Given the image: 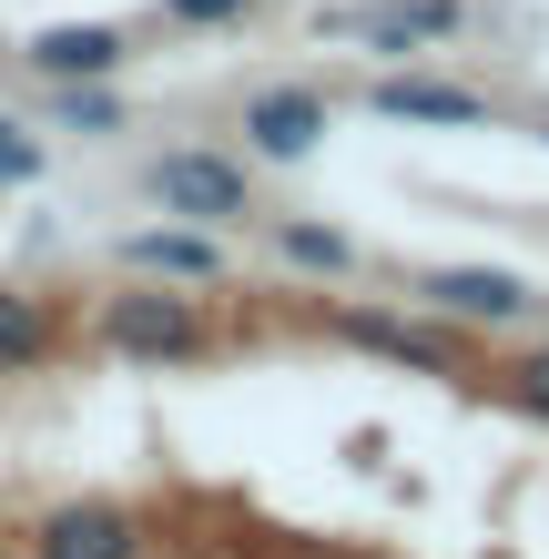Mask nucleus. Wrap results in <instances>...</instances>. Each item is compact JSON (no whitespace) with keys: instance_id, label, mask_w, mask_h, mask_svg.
<instances>
[{"instance_id":"nucleus-1","label":"nucleus","mask_w":549,"mask_h":559,"mask_svg":"<svg viewBox=\"0 0 549 559\" xmlns=\"http://www.w3.org/2000/svg\"><path fill=\"white\" fill-rule=\"evenodd\" d=\"M31 549L41 559H143V530H133V509H112V499H72V509L41 519Z\"/></svg>"},{"instance_id":"nucleus-2","label":"nucleus","mask_w":549,"mask_h":559,"mask_svg":"<svg viewBox=\"0 0 549 559\" xmlns=\"http://www.w3.org/2000/svg\"><path fill=\"white\" fill-rule=\"evenodd\" d=\"M153 193H164V214H193V224L244 214V174L224 153H164L153 163Z\"/></svg>"},{"instance_id":"nucleus-3","label":"nucleus","mask_w":549,"mask_h":559,"mask_svg":"<svg viewBox=\"0 0 549 559\" xmlns=\"http://www.w3.org/2000/svg\"><path fill=\"white\" fill-rule=\"evenodd\" d=\"M103 336L122 356H193V346H204V325H193L183 295H112V306H103Z\"/></svg>"},{"instance_id":"nucleus-4","label":"nucleus","mask_w":549,"mask_h":559,"mask_svg":"<svg viewBox=\"0 0 549 559\" xmlns=\"http://www.w3.org/2000/svg\"><path fill=\"white\" fill-rule=\"evenodd\" d=\"M31 72H51V82H103V72H122V31H112V21H51L41 41H31Z\"/></svg>"},{"instance_id":"nucleus-5","label":"nucleus","mask_w":549,"mask_h":559,"mask_svg":"<svg viewBox=\"0 0 549 559\" xmlns=\"http://www.w3.org/2000/svg\"><path fill=\"white\" fill-rule=\"evenodd\" d=\"M428 295H438L447 316H468V325H509V316L529 306V285L509 275V265H447V275H428Z\"/></svg>"},{"instance_id":"nucleus-6","label":"nucleus","mask_w":549,"mask_h":559,"mask_svg":"<svg viewBox=\"0 0 549 559\" xmlns=\"http://www.w3.org/2000/svg\"><path fill=\"white\" fill-rule=\"evenodd\" d=\"M244 133H254V153L306 163L315 133H326V103H315V92H265V103H244Z\"/></svg>"},{"instance_id":"nucleus-7","label":"nucleus","mask_w":549,"mask_h":559,"mask_svg":"<svg viewBox=\"0 0 549 559\" xmlns=\"http://www.w3.org/2000/svg\"><path fill=\"white\" fill-rule=\"evenodd\" d=\"M346 31L377 41V51H417V41H438V31H458V0H386V11H357Z\"/></svg>"},{"instance_id":"nucleus-8","label":"nucleus","mask_w":549,"mask_h":559,"mask_svg":"<svg viewBox=\"0 0 549 559\" xmlns=\"http://www.w3.org/2000/svg\"><path fill=\"white\" fill-rule=\"evenodd\" d=\"M377 112L386 122H478V92H458V82H377Z\"/></svg>"},{"instance_id":"nucleus-9","label":"nucleus","mask_w":549,"mask_h":559,"mask_svg":"<svg viewBox=\"0 0 549 559\" xmlns=\"http://www.w3.org/2000/svg\"><path fill=\"white\" fill-rule=\"evenodd\" d=\"M41 356H51L41 295H11V285H0V377H11V367H41Z\"/></svg>"},{"instance_id":"nucleus-10","label":"nucleus","mask_w":549,"mask_h":559,"mask_svg":"<svg viewBox=\"0 0 549 559\" xmlns=\"http://www.w3.org/2000/svg\"><path fill=\"white\" fill-rule=\"evenodd\" d=\"M122 254H133L143 275H214V265H224V254H214V235H164V224H153V235H133Z\"/></svg>"},{"instance_id":"nucleus-11","label":"nucleus","mask_w":549,"mask_h":559,"mask_svg":"<svg viewBox=\"0 0 549 559\" xmlns=\"http://www.w3.org/2000/svg\"><path fill=\"white\" fill-rule=\"evenodd\" d=\"M346 336L377 346V356H407V367H447V346L417 336V325H397V316H346Z\"/></svg>"},{"instance_id":"nucleus-12","label":"nucleus","mask_w":549,"mask_h":559,"mask_svg":"<svg viewBox=\"0 0 549 559\" xmlns=\"http://www.w3.org/2000/svg\"><path fill=\"white\" fill-rule=\"evenodd\" d=\"M61 122H72V133H112L122 103H112L103 82H61Z\"/></svg>"},{"instance_id":"nucleus-13","label":"nucleus","mask_w":549,"mask_h":559,"mask_svg":"<svg viewBox=\"0 0 549 559\" xmlns=\"http://www.w3.org/2000/svg\"><path fill=\"white\" fill-rule=\"evenodd\" d=\"M285 254L315 265V275H346V235H336V224H285Z\"/></svg>"},{"instance_id":"nucleus-14","label":"nucleus","mask_w":549,"mask_h":559,"mask_svg":"<svg viewBox=\"0 0 549 559\" xmlns=\"http://www.w3.org/2000/svg\"><path fill=\"white\" fill-rule=\"evenodd\" d=\"M31 174H41V143L21 122H0V183H31Z\"/></svg>"},{"instance_id":"nucleus-15","label":"nucleus","mask_w":549,"mask_h":559,"mask_svg":"<svg viewBox=\"0 0 549 559\" xmlns=\"http://www.w3.org/2000/svg\"><path fill=\"white\" fill-rule=\"evenodd\" d=\"M520 407H539V417H549V346H539L529 367H520Z\"/></svg>"},{"instance_id":"nucleus-16","label":"nucleus","mask_w":549,"mask_h":559,"mask_svg":"<svg viewBox=\"0 0 549 559\" xmlns=\"http://www.w3.org/2000/svg\"><path fill=\"white\" fill-rule=\"evenodd\" d=\"M164 11H174V21H193V31H204V21H235V11H244V0H164Z\"/></svg>"}]
</instances>
